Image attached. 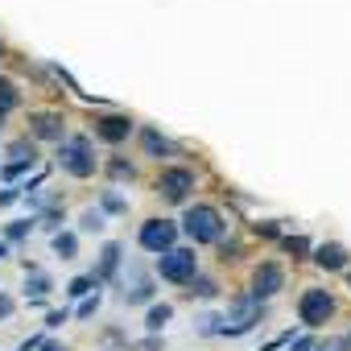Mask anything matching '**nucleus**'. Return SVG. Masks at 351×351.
I'll return each mask as SVG.
<instances>
[{
    "label": "nucleus",
    "mask_w": 351,
    "mask_h": 351,
    "mask_svg": "<svg viewBox=\"0 0 351 351\" xmlns=\"http://www.w3.org/2000/svg\"><path fill=\"white\" fill-rule=\"evenodd\" d=\"M182 223H186V236H191L195 244H215V240L223 236V219H219L215 207H191Z\"/></svg>",
    "instance_id": "f257e3e1"
},
{
    "label": "nucleus",
    "mask_w": 351,
    "mask_h": 351,
    "mask_svg": "<svg viewBox=\"0 0 351 351\" xmlns=\"http://www.w3.org/2000/svg\"><path fill=\"white\" fill-rule=\"evenodd\" d=\"M157 273H161L165 281H173V285H186V281H195L199 261H195V252H186V248H169V252H161Z\"/></svg>",
    "instance_id": "f03ea898"
},
{
    "label": "nucleus",
    "mask_w": 351,
    "mask_h": 351,
    "mask_svg": "<svg viewBox=\"0 0 351 351\" xmlns=\"http://www.w3.org/2000/svg\"><path fill=\"white\" fill-rule=\"evenodd\" d=\"M298 314H302L306 326H322V322L335 314V298H330L326 289H306L302 302H298Z\"/></svg>",
    "instance_id": "7ed1b4c3"
},
{
    "label": "nucleus",
    "mask_w": 351,
    "mask_h": 351,
    "mask_svg": "<svg viewBox=\"0 0 351 351\" xmlns=\"http://www.w3.org/2000/svg\"><path fill=\"white\" fill-rule=\"evenodd\" d=\"M62 165L75 173V178H91V173H95V157H91L87 136H75V141L62 145Z\"/></svg>",
    "instance_id": "20e7f679"
},
{
    "label": "nucleus",
    "mask_w": 351,
    "mask_h": 351,
    "mask_svg": "<svg viewBox=\"0 0 351 351\" xmlns=\"http://www.w3.org/2000/svg\"><path fill=\"white\" fill-rule=\"evenodd\" d=\"M173 240H178V228H173L169 219H149V223H141V248H149V252H169Z\"/></svg>",
    "instance_id": "39448f33"
},
{
    "label": "nucleus",
    "mask_w": 351,
    "mask_h": 351,
    "mask_svg": "<svg viewBox=\"0 0 351 351\" xmlns=\"http://www.w3.org/2000/svg\"><path fill=\"white\" fill-rule=\"evenodd\" d=\"M157 191H161V199H169V203H182L186 191H195V173H191V169H161Z\"/></svg>",
    "instance_id": "423d86ee"
},
{
    "label": "nucleus",
    "mask_w": 351,
    "mask_h": 351,
    "mask_svg": "<svg viewBox=\"0 0 351 351\" xmlns=\"http://www.w3.org/2000/svg\"><path fill=\"white\" fill-rule=\"evenodd\" d=\"M281 285H285V273H281V265H273V261H269V265H261V269L252 273V293H248V298H252V302L273 298Z\"/></svg>",
    "instance_id": "0eeeda50"
},
{
    "label": "nucleus",
    "mask_w": 351,
    "mask_h": 351,
    "mask_svg": "<svg viewBox=\"0 0 351 351\" xmlns=\"http://www.w3.org/2000/svg\"><path fill=\"white\" fill-rule=\"evenodd\" d=\"M252 322H261V302H252V298H236V306H232V318H228L219 330H228V335H240V330H248Z\"/></svg>",
    "instance_id": "6e6552de"
},
{
    "label": "nucleus",
    "mask_w": 351,
    "mask_h": 351,
    "mask_svg": "<svg viewBox=\"0 0 351 351\" xmlns=\"http://www.w3.org/2000/svg\"><path fill=\"white\" fill-rule=\"evenodd\" d=\"M95 132L116 145V141H124V136L132 132V120H128V116H99V120H95Z\"/></svg>",
    "instance_id": "1a4fd4ad"
},
{
    "label": "nucleus",
    "mask_w": 351,
    "mask_h": 351,
    "mask_svg": "<svg viewBox=\"0 0 351 351\" xmlns=\"http://www.w3.org/2000/svg\"><path fill=\"white\" fill-rule=\"evenodd\" d=\"M34 136H42V141H62V120L58 116H34Z\"/></svg>",
    "instance_id": "9d476101"
},
{
    "label": "nucleus",
    "mask_w": 351,
    "mask_h": 351,
    "mask_svg": "<svg viewBox=\"0 0 351 351\" xmlns=\"http://www.w3.org/2000/svg\"><path fill=\"white\" fill-rule=\"evenodd\" d=\"M314 261H318L322 269H343V265H347V252H343V244H322V248L314 252Z\"/></svg>",
    "instance_id": "9b49d317"
},
{
    "label": "nucleus",
    "mask_w": 351,
    "mask_h": 351,
    "mask_svg": "<svg viewBox=\"0 0 351 351\" xmlns=\"http://www.w3.org/2000/svg\"><path fill=\"white\" fill-rule=\"evenodd\" d=\"M169 314H173V310H169L165 302H161V306H149V318H145V326H149V330H161V326L169 322Z\"/></svg>",
    "instance_id": "f8f14e48"
},
{
    "label": "nucleus",
    "mask_w": 351,
    "mask_h": 351,
    "mask_svg": "<svg viewBox=\"0 0 351 351\" xmlns=\"http://www.w3.org/2000/svg\"><path fill=\"white\" fill-rule=\"evenodd\" d=\"M145 149H149L153 157H165V153H169V141H165V136H157L153 128H145Z\"/></svg>",
    "instance_id": "ddd939ff"
},
{
    "label": "nucleus",
    "mask_w": 351,
    "mask_h": 351,
    "mask_svg": "<svg viewBox=\"0 0 351 351\" xmlns=\"http://www.w3.org/2000/svg\"><path fill=\"white\" fill-rule=\"evenodd\" d=\"M9 108H17V87L9 79H0V116H5Z\"/></svg>",
    "instance_id": "4468645a"
},
{
    "label": "nucleus",
    "mask_w": 351,
    "mask_h": 351,
    "mask_svg": "<svg viewBox=\"0 0 351 351\" xmlns=\"http://www.w3.org/2000/svg\"><path fill=\"white\" fill-rule=\"evenodd\" d=\"M54 252H58L62 261H71V256L79 252V240H75V236H54Z\"/></svg>",
    "instance_id": "2eb2a0df"
},
{
    "label": "nucleus",
    "mask_w": 351,
    "mask_h": 351,
    "mask_svg": "<svg viewBox=\"0 0 351 351\" xmlns=\"http://www.w3.org/2000/svg\"><path fill=\"white\" fill-rule=\"evenodd\" d=\"M95 285H99V277H79V281H71V289H66V293H71V298H87Z\"/></svg>",
    "instance_id": "dca6fc26"
},
{
    "label": "nucleus",
    "mask_w": 351,
    "mask_h": 351,
    "mask_svg": "<svg viewBox=\"0 0 351 351\" xmlns=\"http://www.w3.org/2000/svg\"><path fill=\"white\" fill-rule=\"evenodd\" d=\"M116 261H120V244H108V248H104V273H112Z\"/></svg>",
    "instance_id": "f3484780"
},
{
    "label": "nucleus",
    "mask_w": 351,
    "mask_h": 351,
    "mask_svg": "<svg viewBox=\"0 0 351 351\" xmlns=\"http://www.w3.org/2000/svg\"><path fill=\"white\" fill-rule=\"evenodd\" d=\"M108 169H112V178H132V165H128L124 157H116V161H112Z\"/></svg>",
    "instance_id": "a211bd4d"
},
{
    "label": "nucleus",
    "mask_w": 351,
    "mask_h": 351,
    "mask_svg": "<svg viewBox=\"0 0 351 351\" xmlns=\"http://www.w3.org/2000/svg\"><path fill=\"white\" fill-rule=\"evenodd\" d=\"M285 252H293V256H302V252H310V244H306L302 236H289V240H285Z\"/></svg>",
    "instance_id": "6ab92c4d"
},
{
    "label": "nucleus",
    "mask_w": 351,
    "mask_h": 351,
    "mask_svg": "<svg viewBox=\"0 0 351 351\" xmlns=\"http://www.w3.org/2000/svg\"><path fill=\"white\" fill-rule=\"evenodd\" d=\"M29 165H34V157H29V161H9V165H5V178H17V173H25Z\"/></svg>",
    "instance_id": "aec40b11"
},
{
    "label": "nucleus",
    "mask_w": 351,
    "mask_h": 351,
    "mask_svg": "<svg viewBox=\"0 0 351 351\" xmlns=\"http://www.w3.org/2000/svg\"><path fill=\"white\" fill-rule=\"evenodd\" d=\"M25 285H29V289H34V293H38V298H42V293H46V289H50V281H46V277H42V273H34V277H29V281H25Z\"/></svg>",
    "instance_id": "412c9836"
},
{
    "label": "nucleus",
    "mask_w": 351,
    "mask_h": 351,
    "mask_svg": "<svg viewBox=\"0 0 351 351\" xmlns=\"http://www.w3.org/2000/svg\"><path fill=\"white\" fill-rule=\"evenodd\" d=\"M195 293H199V298H211V293H215V281H195Z\"/></svg>",
    "instance_id": "4be33fe9"
},
{
    "label": "nucleus",
    "mask_w": 351,
    "mask_h": 351,
    "mask_svg": "<svg viewBox=\"0 0 351 351\" xmlns=\"http://www.w3.org/2000/svg\"><path fill=\"white\" fill-rule=\"evenodd\" d=\"M95 306H99V293H95V298H83V306H79V314H83V318H87V314H95Z\"/></svg>",
    "instance_id": "5701e85b"
},
{
    "label": "nucleus",
    "mask_w": 351,
    "mask_h": 351,
    "mask_svg": "<svg viewBox=\"0 0 351 351\" xmlns=\"http://www.w3.org/2000/svg\"><path fill=\"white\" fill-rule=\"evenodd\" d=\"M13 314V298L9 293H0V318H9Z\"/></svg>",
    "instance_id": "b1692460"
},
{
    "label": "nucleus",
    "mask_w": 351,
    "mask_h": 351,
    "mask_svg": "<svg viewBox=\"0 0 351 351\" xmlns=\"http://www.w3.org/2000/svg\"><path fill=\"white\" fill-rule=\"evenodd\" d=\"M104 207H108V211H124V203H120V195H108V199H104Z\"/></svg>",
    "instance_id": "393cba45"
},
{
    "label": "nucleus",
    "mask_w": 351,
    "mask_h": 351,
    "mask_svg": "<svg viewBox=\"0 0 351 351\" xmlns=\"http://www.w3.org/2000/svg\"><path fill=\"white\" fill-rule=\"evenodd\" d=\"M42 351H66V347H62V343H46Z\"/></svg>",
    "instance_id": "a878e982"
},
{
    "label": "nucleus",
    "mask_w": 351,
    "mask_h": 351,
    "mask_svg": "<svg viewBox=\"0 0 351 351\" xmlns=\"http://www.w3.org/2000/svg\"><path fill=\"white\" fill-rule=\"evenodd\" d=\"M0 256H5V244H0Z\"/></svg>",
    "instance_id": "bb28decb"
}]
</instances>
